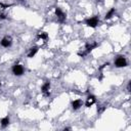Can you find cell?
Returning a JSON list of instances; mask_svg holds the SVG:
<instances>
[{"label":"cell","mask_w":131,"mask_h":131,"mask_svg":"<svg viewBox=\"0 0 131 131\" xmlns=\"http://www.w3.org/2000/svg\"><path fill=\"white\" fill-rule=\"evenodd\" d=\"M49 88H50V83L49 82H46V83L42 86V92L45 94V96H49L50 95V91H49Z\"/></svg>","instance_id":"obj_6"},{"label":"cell","mask_w":131,"mask_h":131,"mask_svg":"<svg viewBox=\"0 0 131 131\" xmlns=\"http://www.w3.org/2000/svg\"><path fill=\"white\" fill-rule=\"evenodd\" d=\"M0 86H1V83H0Z\"/></svg>","instance_id":"obj_15"},{"label":"cell","mask_w":131,"mask_h":131,"mask_svg":"<svg viewBox=\"0 0 131 131\" xmlns=\"http://www.w3.org/2000/svg\"><path fill=\"white\" fill-rule=\"evenodd\" d=\"M55 14H56V17L57 18L60 20V22H64L66 20V16H65V13L62 12V10L60 8V7H56L55 8Z\"/></svg>","instance_id":"obj_4"},{"label":"cell","mask_w":131,"mask_h":131,"mask_svg":"<svg viewBox=\"0 0 131 131\" xmlns=\"http://www.w3.org/2000/svg\"><path fill=\"white\" fill-rule=\"evenodd\" d=\"M97 46V43H93V44H87L86 45V52L85 53H88V52H90L92 49H94V48Z\"/></svg>","instance_id":"obj_10"},{"label":"cell","mask_w":131,"mask_h":131,"mask_svg":"<svg viewBox=\"0 0 131 131\" xmlns=\"http://www.w3.org/2000/svg\"><path fill=\"white\" fill-rule=\"evenodd\" d=\"M8 124H9V118L8 117H5L1 120V126L2 127H6V126H8Z\"/></svg>","instance_id":"obj_11"},{"label":"cell","mask_w":131,"mask_h":131,"mask_svg":"<svg viewBox=\"0 0 131 131\" xmlns=\"http://www.w3.org/2000/svg\"><path fill=\"white\" fill-rule=\"evenodd\" d=\"M114 14H115V8H112L111 10L105 14V20H109V18H111L112 17L114 16Z\"/></svg>","instance_id":"obj_13"},{"label":"cell","mask_w":131,"mask_h":131,"mask_svg":"<svg viewBox=\"0 0 131 131\" xmlns=\"http://www.w3.org/2000/svg\"><path fill=\"white\" fill-rule=\"evenodd\" d=\"M37 51H38V47H36V46L35 47H32L31 49H30V52L28 53V57H30V59H31V57H33L37 53Z\"/></svg>","instance_id":"obj_9"},{"label":"cell","mask_w":131,"mask_h":131,"mask_svg":"<svg viewBox=\"0 0 131 131\" xmlns=\"http://www.w3.org/2000/svg\"><path fill=\"white\" fill-rule=\"evenodd\" d=\"M38 38H39V39H42V40H46L48 38V35L45 32H41V33L38 34Z\"/></svg>","instance_id":"obj_12"},{"label":"cell","mask_w":131,"mask_h":131,"mask_svg":"<svg viewBox=\"0 0 131 131\" xmlns=\"http://www.w3.org/2000/svg\"><path fill=\"white\" fill-rule=\"evenodd\" d=\"M0 44L3 47H9L11 45V41H10V38H3L0 42Z\"/></svg>","instance_id":"obj_7"},{"label":"cell","mask_w":131,"mask_h":131,"mask_svg":"<svg viewBox=\"0 0 131 131\" xmlns=\"http://www.w3.org/2000/svg\"><path fill=\"white\" fill-rule=\"evenodd\" d=\"M98 17H90L88 20L86 21V25L88 27H91V28H95L96 26L98 25Z\"/></svg>","instance_id":"obj_2"},{"label":"cell","mask_w":131,"mask_h":131,"mask_svg":"<svg viewBox=\"0 0 131 131\" xmlns=\"http://www.w3.org/2000/svg\"><path fill=\"white\" fill-rule=\"evenodd\" d=\"M115 66L117 68H123L127 66V61L124 56H118L115 61Z\"/></svg>","instance_id":"obj_1"},{"label":"cell","mask_w":131,"mask_h":131,"mask_svg":"<svg viewBox=\"0 0 131 131\" xmlns=\"http://www.w3.org/2000/svg\"><path fill=\"white\" fill-rule=\"evenodd\" d=\"M12 72L16 76H22L24 74V68L21 65H14L12 68Z\"/></svg>","instance_id":"obj_3"},{"label":"cell","mask_w":131,"mask_h":131,"mask_svg":"<svg viewBox=\"0 0 131 131\" xmlns=\"http://www.w3.org/2000/svg\"><path fill=\"white\" fill-rule=\"evenodd\" d=\"M95 101H96L95 96H94V95H89L88 97H87L86 104H85L86 108H90V106H92V105H93L95 104Z\"/></svg>","instance_id":"obj_5"},{"label":"cell","mask_w":131,"mask_h":131,"mask_svg":"<svg viewBox=\"0 0 131 131\" xmlns=\"http://www.w3.org/2000/svg\"><path fill=\"white\" fill-rule=\"evenodd\" d=\"M81 105H82V101L80 99H76V100H74L72 103V108L74 110H78Z\"/></svg>","instance_id":"obj_8"},{"label":"cell","mask_w":131,"mask_h":131,"mask_svg":"<svg viewBox=\"0 0 131 131\" xmlns=\"http://www.w3.org/2000/svg\"><path fill=\"white\" fill-rule=\"evenodd\" d=\"M0 18L3 20V18H5V16H4V14H0Z\"/></svg>","instance_id":"obj_14"}]
</instances>
